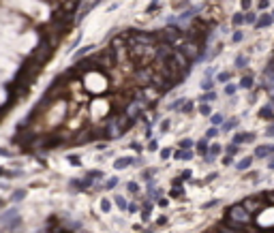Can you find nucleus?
<instances>
[{
	"instance_id": "nucleus-1",
	"label": "nucleus",
	"mask_w": 274,
	"mask_h": 233,
	"mask_svg": "<svg viewBox=\"0 0 274 233\" xmlns=\"http://www.w3.org/2000/svg\"><path fill=\"white\" fill-rule=\"evenodd\" d=\"M253 214H250L249 210L244 208L242 203H236V205H231V208H227V214H225V220L234 222V225H242V227H246L253 222Z\"/></svg>"
},
{
	"instance_id": "nucleus-2",
	"label": "nucleus",
	"mask_w": 274,
	"mask_h": 233,
	"mask_svg": "<svg viewBox=\"0 0 274 233\" xmlns=\"http://www.w3.org/2000/svg\"><path fill=\"white\" fill-rule=\"evenodd\" d=\"M54 49H56V47H54V45L49 43V39L45 37V39H41V41H39V45H36L35 51L30 54V58H35L39 64H43V66H45V64L49 62V58L54 56Z\"/></svg>"
},
{
	"instance_id": "nucleus-3",
	"label": "nucleus",
	"mask_w": 274,
	"mask_h": 233,
	"mask_svg": "<svg viewBox=\"0 0 274 233\" xmlns=\"http://www.w3.org/2000/svg\"><path fill=\"white\" fill-rule=\"evenodd\" d=\"M152 77H154V69H152V66L137 69V71L133 73L135 84H137V86H142V88H150V86H152Z\"/></svg>"
},
{
	"instance_id": "nucleus-4",
	"label": "nucleus",
	"mask_w": 274,
	"mask_h": 233,
	"mask_svg": "<svg viewBox=\"0 0 274 233\" xmlns=\"http://www.w3.org/2000/svg\"><path fill=\"white\" fill-rule=\"evenodd\" d=\"M266 203H268V199H266V197H246V199L242 201V205L249 210L253 216H257V214L263 210V205H266Z\"/></svg>"
},
{
	"instance_id": "nucleus-5",
	"label": "nucleus",
	"mask_w": 274,
	"mask_h": 233,
	"mask_svg": "<svg viewBox=\"0 0 274 233\" xmlns=\"http://www.w3.org/2000/svg\"><path fill=\"white\" fill-rule=\"evenodd\" d=\"M176 47L174 45H167V43H158L154 49V62H167L171 56H174Z\"/></svg>"
},
{
	"instance_id": "nucleus-6",
	"label": "nucleus",
	"mask_w": 274,
	"mask_h": 233,
	"mask_svg": "<svg viewBox=\"0 0 274 233\" xmlns=\"http://www.w3.org/2000/svg\"><path fill=\"white\" fill-rule=\"evenodd\" d=\"M255 158H272L274 156V143H266V146H257L255 148Z\"/></svg>"
},
{
	"instance_id": "nucleus-7",
	"label": "nucleus",
	"mask_w": 274,
	"mask_h": 233,
	"mask_svg": "<svg viewBox=\"0 0 274 233\" xmlns=\"http://www.w3.org/2000/svg\"><path fill=\"white\" fill-rule=\"evenodd\" d=\"M255 139H257L255 133H236L234 139H231V143L234 146H242V143H253Z\"/></svg>"
},
{
	"instance_id": "nucleus-8",
	"label": "nucleus",
	"mask_w": 274,
	"mask_h": 233,
	"mask_svg": "<svg viewBox=\"0 0 274 233\" xmlns=\"http://www.w3.org/2000/svg\"><path fill=\"white\" fill-rule=\"evenodd\" d=\"M272 24H274V15H272V13H263V15H259V19H257L255 28L261 30V28H270Z\"/></svg>"
},
{
	"instance_id": "nucleus-9",
	"label": "nucleus",
	"mask_w": 274,
	"mask_h": 233,
	"mask_svg": "<svg viewBox=\"0 0 274 233\" xmlns=\"http://www.w3.org/2000/svg\"><path fill=\"white\" fill-rule=\"evenodd\" d=\"M240 88H242V90H250V88L255 86V77H253V73H244L242 75V79H240V84H238Z\"/></svg>"
},
{
	"instance_id": "nucleus-10",
	"label": "nucleus",
	"mask_w": 274,
	"mask_h": 233,
	"mask_svg": "<svg viewBox=\"0 0 274 233\" xmlns=\"http://www.w3.org/2000/svg\"><path fill=\"white\" fill-rule=\"evenodd\" d=\"M259 118H261V120H274V105L272 103H268L266 107L259 109Z\"/></svg>"
},
{
	"instance_id": "nucleus-11",
	"label": "nucleus",
	"mask_w": 274,
	"mask_h": 233,
	"mask_svg": "<svg viewBox=\"0 0 274 233\" xmlns=\"http://www.w3.org/2000/svg\"><path fill=\"white\" fill-rule=\"evenodd\" d=\"M133 165V158H129V156H120L118 160H114V167H116V169H126V167H131Z\"/></svg>"
},
{
	"instance_id": "nucleus-12",
	"label": "nucleus",
	"mask_w": 274,
	"mask_h": 233,
	"mask_svg": "<svg viewBox=\"0 0 274 233\" xmlns=\"http://www.w3.org/2000/svg\"><path fill=\"white\" fill-rule=\"evenodd\" d=\"M197 152H199V154H201V156H208V154H210V143H208V139H206V137H203L201 141H197Z\"/></svg>"
},
{
	"instance_id": "nucleus-13",
	"label": "nucleus",
	"mask_w": 274,
	"mask_h": 233,
	"mask_svg": "<svg viewBox=\"0 0 274 233\" xmlns=\"http://www.w3.org/2000/svg\"><path fill=\"white\" fill-rule=\"evenodd\" d=\"M240 124V118H229V120H225V124H223V133H229V131H234V128H238Z\"/></svg>"
},
{
	"instance_id": "nucleus-14",
	"label": "nucleus",
	"mask_w": 274,
	"mask_h": 233,
	"mask_svg": "<svg viewBox=\"0 0 274 233\" xmlns=\"http://www.w3.org/2000/svg\"><path fill=\"white\" fill-rule=\"evenodd\" d=\"M253 158H255V156H244L240 163H236V169H238V171H246L250 165H253Z\"/></svg>"
},
{
	"instance_id": "nucleus-15",
	"label": "nucleus",
	"mask_w": 274,
	"mask_h": 233,
	"mask_svg": "<svg viewBox=\"0 0 274 233\" xmlns=\"http://www.w3.org/2000/svg\"><path fill=\"white\" fill-rule=\"evenodd\" d=\"M11 218H17V210H15V208H13V210H7V212L0 216V225H7Z\"/></svg>"
},
{
	"instance_id": "nucleus-16",
	"label": "nucleus",
	"mask_w": 274,
	"mask_h": 233,
	"mask_svg": "<svg viewBox=\"0 0 274 233\" xmlns=\"http://www.w3.org/2000/svg\"><path fill=\"white\" fill-rule=\"evenodd\" d=\"M174 156L178 160H191L193 158V150H178V152H174Z\"/></svg>"
},
{
	"instance_id": "nucleus-17",
	"label": "nucleus",
	"mask_w": 274,
	"mask_h": 233,
	"mask_svg": "<svg viewBox=\"0 0 274 233\" xmlns=\"http://www.w3.org/2000/svg\"><path fill=\"white\" fill-rule=\"evenodd\" d=\"M234 66H236L238 71H244V69L249 66V58H246V56H238L236 62H234Z\"/></svg>"
},
{
	"instance_id": "nucleus-18",
	"label": "nucleus",
	"mask_w": 274,
	"mask_h": 233,
	"mask_svg": "<svg viewBox=\"0 0 274 233\" xmlns=\"http://www.w3.org/2000/svg\"><path fill=\"white\" fill-rule=\"evenodd\" d=\"M92 184H94V178H90V175H83V180H79V190H88Z\"/></svg>"
},
{
	"instance_id": "nucleus-19",
	"label": "nucleus",
	"mask_w": 274,
	"mask_h": 233,
	"mask_svg": "<svg viewBox=\"0 0 274 233\" xmlns=\"http://www.w3.org/2000/svg\"><path fill=\"white\" fill-rule=\"evenodd\" d=\"M257 19H259V15L255 11H249V13H244V24H257Z\"/></svg>"
},
{
	"instance_id": "nucleus-20",
	"label": "nucleus",
	"mask_w": 274,
	"mask_h": 233,
	"mask_svg": "<svg viewBox=\"0 0 274 233\" xmlns=\"http://www.w3.org/2000/svg\"><path fill=\"white\" fill-rule=\"evenodd\" d=\"M242 24H244V13H234V15H231V26L240 28Z\"/></svg>"
},
{
	"instance_id": "nucleus-21",
	"label": "nucleus",
	"mask_w": 274,
	"mask_h": 233,
	"mask_svg": "<svg viewBox=\"0 0 274 233\" xmlns=\"http://www.w3.org/2000/svg\"><path fill=\"white\" fill-rule=\"evenodd\" d=\"M216 81H221V84H229V81H231V73H229V71H221V73L216 75Z\"/></svg>"
},
{
	"instance_id": "nucleus-22",
	"label": "nucleus",
	"mask_w": 274,
	"mask_h": 233,
	"mask_svg": "<svg viewBox=\"0 0 274 233\" xmlns=\"http://www.w3.org/2000/svg\"><path fill=\"white\" fill-rule=\"evenodd\" d=\"M114 201H116V205H118L122 212H126V210H129V203H126V199H124L122 195H116V197H114Z\"/></svg>"
},
{
	"instance_id": "nucleus-23",
	"label": "nucleus",
	"mask_w": 274,
	"mask_h": 233,
	"mask_svg": "<svg viewBox=\"0 0 274 233\" xmlns=\"http://www.w3.org/2000/svg\"><path fill=\"white\" fill-rule=\"evenodd\" d=\"M201 88L206 90V92L214 90V79H212V77H203V79H201Z\"/></svg>"
},
{
	"instance_id": "nucleus-24",
	"label": "nucleus",
	"mask_w": 274,
	"mask_h": 233,
	"mask_svg": "<svg viewBox=\"0 0 274 233\" xmlns=\"http://www.w3.org/2000/svg\"><path fill=\"white\" fill-rule=\"evenodd\" d=\"M199 101H201V103H212V101H216V92H214V90H210V92L201 94V96H199Z\"/></svg>"
},
{
	"instance_id": "nucleus-25",
	"label": "nucleus",
	"mask_w": 274,
	"mask_h": 233,
	"mask_svg": "<svg viewBox=\"0 0 274 233\" xmlns=\"http://www.w3.org/2000/svg\"><path fill=\"white\" fill-rule=\"evenodd\" d=\"M24 197H26V190H24V188H19V190H15V193L11 195V201H13V203H17V201H22Z\"/></svg>"
},
{
	"instance_id": "nucleus-26",
	"label": "nucleus",
	"mask_w": 274,
	"mask_h": 233,
	"mask_svg": "<svg viewBox=\"0 0 274 233\" xmlns=\"http://www.w3.org/2000/svg\"><path fill=\"white\" fill-rule=\"evenodd\" d=\"M152 175H156V169H154V167H150V169H143V173H142V178L146 180V182H150V180H152Z\"/></svg>"
},
{
	"instance_id": "nucleus-27",
	"label": "nucleus",
	"mask_w": 274,
	"mask_h": 233,
	"mask_svg": "<svg viewBox=\"0 0 274 233\" xmlns=\"http://www.w3.org/2000/svg\"><path fill=\"white\" fill-rule=\"evenodd\" d=\"M238 84H227V86H225V94H227V96H234V94H236V92H238Z\"/></svg>"
},
{
	"instance_id": "nucleus-28",
	"label": "nucleus",
	"mask_w": 274,
	"mask_h": 233,
	"mask_svg": "<svg viewBox=\"0 0 274 233\" xmlns=\"http://www.w3.org/2000/svg\"><path fill=\"white\" fill-rule=\"evenodd\" d=\"M199 113H201V116H212V107H210V103H201V105H199Z\"/></svg>"
},
{
	"instance_id": "nucleus-29",
	"label": "nucleus",
	"mask_w": 274,
	"mask_h": 233,
	"mask_svg": "<svg viewBox=\"0 0 274 233\" xmlns=\"http://www.w3.org/2000/svg\"><path fill=\"white\" fill-rule=\"evenodd\" d=\"M210 120H212V126L225 124V118H223V113H214V116H210Z\"/></svg>"
},
{
	"instance_id": "nucleus-30",
	"label": "nucleus",
	"mask_w": 274,
	"mask_h": 233,
	"mask_svg": "<svg viewBox=\"0 0 274 233\" xmlns=\"http://www.w3.org/2000/svg\"><path fill=\"white\" fill-rule=\"evenodd\" d=\"M90 51H92V47H90V45H88V47H82V49H77V51H75V60H79L82 56H86V54H90Z\"/></svg>"
},
{
	"instance_id": "nucleus-31",
	"label": "nucleus",
	"mask_w": 274,
	"mask_h": 233,
	"mask_svg": "<svg viewBox=\"0 0 274 233\" xmlns=\"http://www.w3.org/2000/svg\"><path fill=\"white\" fill-rule=\"evenodd\" d=\"M193 146H195L193 139H182V141H180V150H191Z\"/></svg>"
},
{
	"instance_id": "nucleus-32",
	"label": "nucleus",
	"mask_w": 274,
	"mask_h": 233,
	"mask_svg": "<svg viewBox=\"0 0 274 233\" xmlns=\"http://www.w3.org/2000/svg\"><path fill=\"white\" fill-rule=\"evenodd\" d=\"M126 190L133 193V195H139V184H137V182H129V184H126Z\"/></svg>"
},
{
	"instance_id": "nucleus-33",
	"label": "nucleus",
	"mask_w": 274,
	"mask_h": 233,
	"mask_svg": "<svg viewBox=\"0 0 274 233\" xmlns=\"http://www.w3.org/2000/svg\"><path fill=\"white\" fill-rule=\"evenodd\" d=\"M184 103H186V98H178V101H174V103H171V105H169V109H182V105H184Z\"/></svg>"
},
{
	"instance_id": "nucleus-34",
	"label": "nucleus",
	"mask_w": 274,
	"mask_h": 233,
	"mask_svg": "<svg viewBox=\"0 0 274 233\" xmlns=\"http://www.w3.org/2000/svg\"><path fill=\"white\" fill-rule=\"evenodd\" d=\"M238 150H240V146H234V143H229V146L225 148V152L229 154V156H236V154H238Z\"/></svg>"
},
{
	"instance_id": "nucleus-35",
	"label": "nucleus",
	"mask_w": 274,
	"mask_h": 233,
	"mask_svg": "<svg viewBox=\"0 0 274 233\" xmlns=\"http://www.w3.org/2000/svg\"><path fill=\"white\" fill-rule=\"evenodd\" d=\"M193 107H195V103H193V101H186V103H184V105H182V113H191L193 111Z\"/></svg>"
},
{
	"instance_id": "nucleus-36",
	"label": "nucleus",
	"mask_w": 274,
	"mask_h": 233,
	"mask_svg": "<svg viewBox=\"0 0 274 233\" xmlns=\"http://www.w3.org/2000/svg\"><path fill=\"white\" fill-rule=\"evenodd\" d=\"M242 39H244V32H242V30H236V32L231 34V43H240Z\"/></svg>"
},
{
	"instance_id": "nucleus-37",
	"label": "nucleus",
	"mask_w": 274,
	"mask_h": 233,
	"mask_svg": "<svg viewBox=\"0 0 274 233\" xmlns=\"http://www.w3.org/2000/svg\"><path fill=\"white\" fill-rule=\"evenodd\" d=\"M221 152H223V148L218 146V143H212V146H210V154H212V156H218V154H221Z\"/></svg>"
},
{
	"instance_id": "nucleus-38",
	"label": "nucleus",
	"mask_w": 274,
	"mask_h": 233,
	"mask_svg": "<svg viewBox=\"0 0 274 233\" xmlns=\"http://www.w3.org/2000/svg\"><path fill=\"white\" fill-rule=\"evenodd\" d=\"M116 184H118V178H109L107 182H105V186H103V188H105V190H111Z\"/></svg>"
},
{
	"instance_id": "nucleus-39",
	"label": "nucleus",
	"mask_w": 274,
	"mask_h": 233,
	"mask_svg": "<svg viewBox=\"0 0 274 233\" xmlns=\"http://www.w3.org/2000/svg\"><path fill=\"white\" fill-rule=\"evenodd\" d=\"M216 135H218V128H216V126H212V128H208V133H206V139H214Z\"/></svg>"
},
{
	"instance_id": "nucleus-40",
	"label": "nucleus",
	"mask_w": 274,
	"mask_h": 233,
	"mask_svg": "<svg viewBox=\"0 0 274 233\" xmlns=\"http://www.w3.org/2000/svg\"><path fill=\"white\" fill-rule=\"evenodd\" d=\"M69 160H71L73 167H79V165H82V158H79L77 154H71V156H69Z\"/></svg>"
},
{
	"instance_id": "nucleus-41",
	"label": "nucleus",
	"mask_w": 274,
	"mask_h": 233,
	"mask_svg": "<svg viewBox=\"0 0 274 233\" xmlns=\"http://www.w3.org/2000/svg\"><path fill=\"white\" fill-rule=\"evenodd\" d=\"M240 4H242V11H250V4H253V0H240Z\"/></svg>"
},
{
	"instance_id": "nucleus-42",
	"label": "nucleus",
	"mask_w": 274,
	"mask_h": 233,
	"mask_svg": "<svg viewBox=\"0 0 274 233\" xmlns=\"http://www.w3.org/2000/svg\"><path fill=\"white\" fill-rule=\"evenodd\" d=\"M148 150H150V152L158 150V141H156V139H150V141H148Z\"/></svg>"
},
{
	"instance_id": "nucleus-43",
	"label": "nucleus",
	"mask_w": 274,
	"mask_h": 233,
	"mask_svg": "<svg viewBox=\"0 0 274 233\" xmlns=\"http://www.w3.org/2000/svg\"><path fill=\"white\" fill-rule=\"evenodd\" d=\"M182 195H184V190H182V188H174V190L169 193V197H174V199H178V197H182Z\"/></svg>"
},
{
	"instance_id": "nucleus-44",
	"label": "nucleus",
	"mask_w": 274,
	"mask_h": 233,
	"mask_svg": "<svg viewBox=\"0 0 274 233\" xmlns=\"http://www.w3.org/2000/svg\"><path fill=\"white\" fill-rule=\"evenodd\" d=\"M109 208H111V201H109V199H103V201H101V210H103V212H109Z\"/></svg>"
},
{
	"instance_id": "nucleus-45",
	"label": "nucleus",
	"mask_w": 274,
	"mask_h": 233,
	"mask_svg": "<svg viewBox=\"0 0 274 233\" xmlns=\"http://www.w3.org/2000/svg\"><path fill=\"white\" fill-rule=\"evenodd\" d=\"M191 175H193L191 169H186V171H182V173H180V180H182V182H186V180H191Z\"/></svg>"
},
{
	"instance_id": "nucleus-46",
	"label": "nucleus",
	"mask_w": 274,
	"mask_h": 233,
	"mask_svg": "<svg viewBox=\"0 0 274 233\" xmlns=\"http://www.w3.org/2000/svg\"><path fill=\"white\" fill-rule=\"evenodd\" d=\"M268 7H270V0H259V4H257V9H259V11H266Z\"/></svg>"
},
{
	"instance_id": "nucleus-47",
	"label": "nucleus",
	"mask_w": 274,
	"mask_h": 233,
	"mask_svg": "<svg viewBox=\"0 0 274 233\" xmlns=\"http://www.w3.org/2000/svg\"><path fill=\"white\" fill-rule=\"evenodd\" d=\"M79 41H82V34H77V37H75V41H71V45H69V49H75L77 45H79Z\"/></svg>"
},
{
	"instance_id": "nucleus-48",
	"label": "nucleus",
	"mask_w": 274,
	"mask_h": 233,
	"mask_svg": "<svg viewBox=\"0 0 274 233\" xmlns=\"http://www.w3.org/2000/svg\"><path fill=\"white\" fill-rule=\"evenodd\" d=\"M169 126H171V122H169V120H163V122H161V131H163V133H167V131H169Z\"/></svg>"
},
{
	"instance_id": "nucleus-49",
	"label": "nucleus",
	"mask_w": 274,
	"mask_h": 233,
	"mask_svg": "<svg viewBox=\"0 0 274 233\" xmlns=\"http://www.w3.org/2000/svg\"><path fill=\"white\" fill-rule=\"evenodd\" d=\"M169 156H171V150H169V148L161 150V158H163V160H165V158H169Z\"/></svg>"
},
{
	"instance_id": "nucleus-50",
	"label": "nucleus",
	"mask_w": 274,
	"mask_h": 233,
	"mask_svg": "<svg viewBox=\"0 0 274 233\" xmlns=\"http://www.w3.org/2000/svg\"><path fill=\"white\" fill-rule=\"evenodd\" d=\"M142 165H143V158H142V156L133 158V167H142Z\"/></svg>"
},
{
	"instance_id": "nucleus-51",
	"label": "nucleus",
	"mask_w": 274,
	"mask_h": 233,
	"mask_svg": "<svg viewBox=\"0 0 274 233\" xmlns=\"http://www.w3.org/2000/svg\"><path fill=\"white\" fill-rule=\"evenodd\" d=\"M231 163H234V156L225 154V156H223V165H231Z\"/></svg>"
},
{
	"instance_id": "nucleus-52",
	"label": "nucleus",
	"mask_w": 274,
	"mask_h": 233,
	"mask_svg": "<svg viewBox=\"0 0 274 233\" xmlns=\"http://www.w3.org/2000/svg\"><path fill=\"white\" fill-rule=\"evenodd\" d=\"M131 150H135V152H142V150H143V146H142V143H137V141H135V143H131Z\"/></svg>"
},
{
	"instance_id": "nucleus-53",
	"label": "nucleus",
	"mask_w": 274,
	"mask_h": 233,
	"mask_svg": "<svg viewBox=\"0 0 274 233\" xmlns=\"http://www.w3.org/2000/svg\"><path fill=\"white\" fill-rule=\"evenodd\" d=\"M266 135H268V137H274V122L270 124L268 128H266Z\"/></svg>"
},
{
	"instance_id": "nucleus-54",
	"label": "nucleus",
	"mask_w": 274,
	"mask_h": 233,
	"mask_svg": "<svg viewBox=\"0 0 274 233\" xmlns=\"http://www.w3.org/2000/svg\"><path fill=\"white\" fill-rule=\"evenodd\" d=\"M255 101H257V90H253L250 96H249V103H255Z\"/></svg>"
},
{
	"instance_id": "nucleus-55",
	"label": "nucleus",
	"mask_w": 274,
	"mask_h": 233,
	"mask_svg": "<svg viewBox=\"0 0 274 233\" xmlns=\"http://www.w3.org/2000/svg\"><path fill=\"white\" fill-rule=\"evenodd\" d=\"M137 210H139V208H137L135 203H129V210H126V212H131V214H133V212H137Z\"/></svg>"
},
{
	"instance_id": "nucleus-56",
	"label": "nucleus",
	"mask_w": 274,
	"mask_h": 233,
	"mask_svg": "<svg viewBox=\"0 0 274 233\" xmlns=\"http://www.w3.org/2000/svg\"><path fill=\"white\" fill-rule=\"evenodd\" d=\"M154 11H158V4H150V7H148V13H154Z\"/></svg>"
},
{
	"instance_id": "nucleus-57",
	"label": "nucleus",
	"mask_w": 274,
	"mask_h": 233,
	"mask_svg": "<svg viewBox=\"0 0 274 233\" xmlns=\"http://www.w3.org/2000/svg\"><path fill=\"white\" fill-rule=\"evenodd\" d=\"M167 222V216H161V218H158V220H156V225H158V227H161V225H165Z\"/></svg>"
},
{
	"instance_id": "nucleus-58",
	"label": "nucleus",
	"mask_w": 274,
	"mask_h": 233,
	"mask_svg": "<svg viewBox=\"0 0 274 233\" xmlns=\"http://www.w3.org/2000/svg\"><path fill=\"white\" fill-rule=\"evenodd\" d=\"M0 154H2V156H9L11 152H9V150H4V148H0Z\"/></svg>"
},
{
	"instance_id": "nucleus-59",
	"label": "nucleus",
	"mask_w": 274,
	"mask_h": 233,
	"mask_svg": "<svg viewBox=\"0 0 274 233\" xmlns=\"http://www.w3.org/2000/svg\"><path fill=\"white\" fill-rule=\"evenodd\" d=\"M268 169H272V171H274V156L270 158V163H268Z\"/></svg>"
},
{
	"instance_id": "nucleus-60",
	"label": "nucleus",
	"mask_w": 274,
	"mask_h": 233,
	"mask_svg": "<svg viewBox=\"0 0 274 233\" xmlns=\"http://www.w3.org/2000/svg\"><path fill=\"white\" fill-rule=\"evenodd\" d=\"M0 208H4V199H0Z\"/></svg>"
},
{
	"instance_id": "nucleus-61",
	"label": "nucleus",
	"mask_w": 274,
	"mask_h": 233,
	"mask_svg": "<svg viewBox=\"0 0 274 233\" xmlns=\"http://www.w3.org/2000/svg\"><path fill=\"white\" fill-rule=\"evenodd\" d=\"M0 188H7V184H0Z\"/></svg>"
},
{
	"instance_id": "nucleus-62",
	"label": "nucleus",
	"mask_w": 274,
	"mask_h": 233,
	"mask_svg": "<svg viewBox=\"0 0 274 233\" xmlns=\"http://www.w3.org/2000/svg\"><path fill=\"white\" fill-rule=\"evenodd\" d=\"M146 233H154V229H150V231H146Z\"/></svg>"
},
{
	"instance_id": "nucleus-63",
	"label": "nucleus",
	"mask_w": 274,
	"mask_h": 233,
	"mask_svg": "<svg viewBox=\"0 0 274 233\" xmlns=\"http://www.w3.org/2000/svg\"><path fill=\"white\" fill-rule=\"evenodd\" d=\"M212 233H218V231H212Z\"/></svg>"
},
{
	"instance_id": "nucleus-64",
	"label": "nucleus",
	"mask_w": 274,
	"mask_h": 233,
	"mask_svg": "<svg viewBox=\"0 0 274 233\" xmlns=\"http://www.w3.org/2000/svg\"><path fill=\"white\" fill-rule=\"evenodd\" d=\"M272 15H274V11H272Z\"/></svg>"
}]
</instances>
